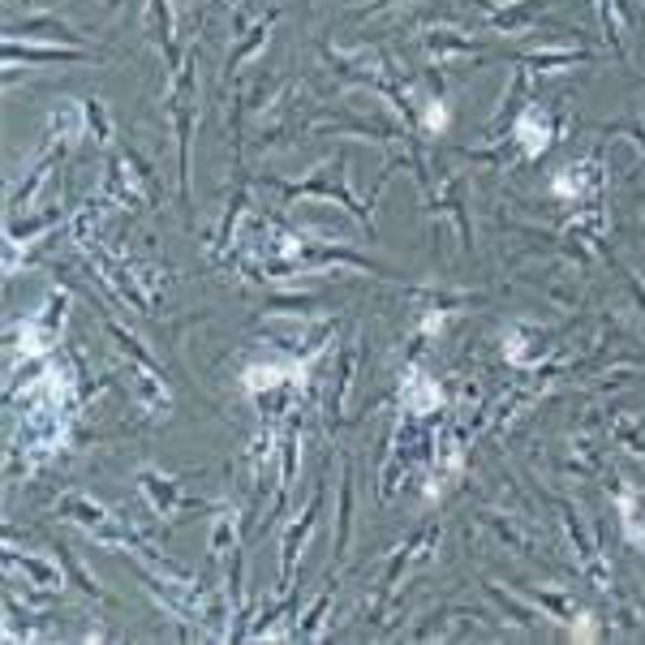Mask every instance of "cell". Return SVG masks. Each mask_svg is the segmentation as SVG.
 I'll return each instance as SVG.
<instances>
[{
  "mask_svg": "<svg viewBox=\"0 0 645 645\" xmlns=\"http://www.w3.org/2000/svg\"><path fill=\"white\" fill-rule=\"evenodd\" d=\"M138 486H142V495L151 499L155 517H173V513L199 508V499H181V495H177V482H173V478H160L155 469H142V473H138Z\"/></svg>",
  "mask_w": 645,
  "mask_h": 645,
  "instance_id": "6da1fadb",
  "label": "cell"
},
{
  "mask_svg": "<svg viewBox=\"0 0 645 645\" xmlns=\"http://www.w3.org/2000/svg\"><path fill=\"white\" fill-rule=\"evenodd\" d=\"M322 508V495H315V504L306 508V517L302 521H293V530L284 534V546H280V590H289L293 585V568H298V546L311 538V530H315V517H319Z\"/></svg>",
  "mask_w": 645,
  "mask_h": 645,
  "instance_id": "7a4b0ae2",
  "label": "cell"
},
{
  "mask_svg": "<svg viewBox=\"0 0 645 645\" xmlns=\"http://www.w3.org/2000/svg\"><path fill=\"white\" fill-rule=\"evenodd\" d=\"M96 48H22L17 39L4 43V61H30V65H56V61H96Z\"/></svg>",
  "mask_w": 645,
  "mask_h": 645,
  "instance_id": "3957f363",
  "label": "cell"
},
{
  "mask_svg": "<svg viewBox=\"0 0 645 645\" xmlns=\"http://www.w3.org/2000/svg\"><path fill=\"white\" fill-rule=\"evenodd\" d=\"M17 35H48V39H61V43H74V48H83V35H74L61 17H52V13H35V17H26V22H9V39H17Z\"/></svg>",
  "mask_w": 645,
  "mask_h": 645,
  "instance_id": "277c9868",
  "label": "cell"
},
{
  "mask_svg": "<svg viewBox=\"0 0 645 645\" xmlns=\"http://www.w3.org/2000/svg\"><path fill=\"white\" fill-rule=\"evenodd\" d=\"M276 17H280V13H267L258 26H250V30H245V39H241V43L228 52V61H224V78H232V74H237V69H241V65H245V61H250V56H254L263 43H267V35H271Z\"/></svg>",
  "mask_w": 645,
  "mask_h": 645,
  "instance_id": "5b68a950",
  "label": "cell"
},
{
  "mask_svg": "<svg viewBox=\"0 0 645 645\" xmlns=\"http://www.w3.org/2000/svg\"><path fill=\"white\" fill-rule=\"evenodd\" d=\"M581 61H594V52H577V48H568V52H530V56H521V65H534L542 74H551V69H564V65H581Z\"/></svg>",
  "mask_w": 645,
  "mask_h": 645,
  "instance_id": "8992f818",
  "label": "cell"
},
{
  "mask_svg": "<svg viewBox=\"0 0 645 645\" xmlns=\"http://www.w3.org/2000/svg\"><path fill=\"white\" fill-rule=\"evenodd\" d=\"M61 513H65V517H74L78 526H91V530H100V526L108 521V513L96 504V499H91V495H69V499L61 504Z\"/></svg>",
  "mask_w": 645,
  "mask_h": 645,
  "instance_id": "52a82bcc",
  "label": "cell"
},
{
  "mask_svg": "<svg viewBox=\"0 0 645 645\" xmlns=\"http://www.w3.org/2000/svg\"><path fill=\"white\" fill-rule=\"evenodd\" d=\"M353 473H349V465H344V478H340V530H336V555H344V546H349V534H353Z\"/></svg>",
  "mask_w": 645,
  "mask_h": 645,
  "instance_id": "ba28073f",
  "label": "cell"
},
{
  "mask_svg": "<svg viewBox=\"0 0 645 645\" xmlns=\"http://www.w3.org/2000/svg\"><path fill=\"white\" fill-rule=\"evenodd\" d=\"M594 9H598V17H603V30H607V39H611V52L624 61V48H620V22H616L611 0H594Z\"/></svg>",
  "mask_w": 645,
  "mask_h": 645,
  "instance_id": "9c48e42d",
  "label": "cell"
},
{
  "mask_svg": "<svg viewBox=\"0 0 645 645\" xmlns=\"http://www.w3.org/2000/svg\"><path fill=\"white\" fill-rule=\"evenodd\" d=\"M56 555H61V559L69 564V577H74V581H78V585H83V590H87L91 598H108L104 590H100V581H91V577H87V568H83V564H78V559H74L69 551H65V546H56Z\"/></svg>",
  "mask_w": 645,
  "mask_h": 645,
  "instance_id": "30bf717a",
  "label": "cell"
},
{
  "mask_svg": "<svg viewBox=\"0 0 645 645\" xmlns=\"http://www.w3.org/2000/svg\"><path fill=\"white\" fill-rule=\"evenodd\" d=\"M353 370H357V349L344 353V370H340V388H336V396H331V414H340V405H344V396H349V388H353Z\"/></svg>",
  "mask_w": 645,
  "mask_h": 645,
  "instance_id": "8fae6325",
  "label": "cell"
},
{
  "mask_svg": "<svg viewBox=\"0 0 645 645\" xmlns=\"http://www.w3.org/2000/svg\"><path fill=\"white\" fill-rule=\"evenodd\" d=\"M607 134H633V138L645 147V125L642 121H620V125H607Z\"/></svg>",
  "mask_w": 645,
  "mask_h": 645,
  "instance_id": "7c38bea8",
  "label": "cell"
},
{
  "mask_svg": "<svg viewBox=\"0 0 645 645\" xmlns=\"http://www.w3.org/2000/svg\"><path fill=\"white\" fill-rule=\"evenodd\" d=\"M383 4H392V0H370V4L362 9V13H375V9H383Z\"/></svg>",
  "mask_w": 645,
  "mask_h": 645,
  "instance_id": "4fadbf2b",
  "label": "cell"
}]
</instances>
